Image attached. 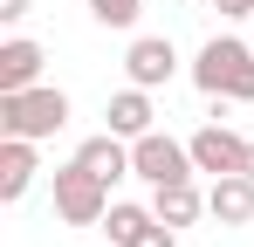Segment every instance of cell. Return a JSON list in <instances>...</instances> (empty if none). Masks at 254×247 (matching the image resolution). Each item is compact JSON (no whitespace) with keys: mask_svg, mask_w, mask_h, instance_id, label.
<instances>
[{"mask_svg":"<svg viewBox=\"0 0 254 247\" xmlns=\"http://www.w3.org/2000/svg\"><path fill=\"white\" fill-rule=\"evenodd\" d=\"M192 82L213 103H254V48L234 35H213L199 55H192Z\"/></svg>","mask_w":254,"mask_h":247,"instance_id":"cell-1","label":"cell"},{"mask_svg":"<svg viewBox=\"0 0 254 247\" xmlns=\"http://www.w3.org/2000/svg\"><path fill=\"white\" fill-rule=\"evenodd\" d=\"M62 124H69V96L62 89H42V82L35 89H0V130L7 137H35L42 144Z\"/></svg>","mask_w":254,"mask_h":247,"instance_id":"cell-2","label":"cell"},{"mask_svg":"<svg viewBox=\"0 0 254 247\" xmlns=\"http://www.w3.org/2000/svg\"><path fill=\"white\" fill-rule=\"evenodd\" d=\"M130 172H137L144 185H179V179H192L199 165H192V144H179L165 130H144V137L130 144Z\"/></svg>","mask_w":254,"mask_h":247,"instance_id":"cell-3","label":"cell"},{"mask_svg":"<svg viewBox=\"0 0 254 247\" xmlns=\"http://www.w3.org/2000/svg\"><path fill=\"white\" fill-rule=\"evenodd\" d=\"M55 213H62L69 227H96V220L110 213V185H103L89 165H62V172H55Z\"/></svg>","mask_w":254,"mask_h":247,"instance_id":"cell-4","label":"cell"},{"mask_svg":"<svg viewBox=\"0 0 254 247\" xmlns=\"http://www.w3.org/2000/svg\"><path fill=\"white\" fill-rule=\"evenodd\" d=\"M186 144H192V165H199V172H213V179L248 172V137H241V130H227V124H199Z\"/></svg>","mask_w":254,"mask_h":247,"instance_id":"cell-5","label":"cell"},{"mask_svg":"<svg viewBox=\"0 0 254 247\" xmlns=\"http://www.w3.org/2000/svg\"><path fill=\"white\" fill-rule=\"evenodd\" d=\"M124 76L137 82V89H158V82L179 76V48H172L165 35H137V41H130V55H124Z\"/></svg>","mask_w":254,"mask_h":247,"instance_id":"cell-6","label":"cell"},{"mask_svg":"<svg viewBox=\"0 0 254 247\" xmlns=\"http://www.w3.org/2000/svg\"><path fill=\"white\" fill-rule=\"evenodd\" d=\"M206 213L220 220V227H248V220H254V179H248V172H227V179H213Z\"/></svg>","mask_w":254,"mask_h":247,"instance_id":"cell-7","label":"cell"},{"mask_svg":"<svg viewBox=\"0 0 254 247\" xmlns=\"http://www.w3.org/2000/svg\"><path fill=\"white\" fill-rule=\"evenodd\" d=\"M35 137H7L0 144V199L14 206V199H28V185H35Z\"/></svg>","mask_w":254,"mask_h":247,"instance_id":"cell-8","label":"cell"},{"mask_svg":"<svg viewBox=\"0 0 254 247\" xmlns=\"http://www.w3.org/2000/svg\"><path fill=\"white\" fill-rule=\"evenodd\" d=\"M76 165H89L103 185H117L130 172V137H117V130H103V137H83V151H76Z\"/></svg>","mask_w":254,"mask_h":247,"instance_id":"cell-9","label":"cell"},{"mask_svg":"<svg viewBox=\"0 0 254 247\" xmlns=\"http://www.w3.org/2000/svg\"><path fill=\"white\" fill-rule=\"evenodd\" d=\"M35 82H42V41H0V89H35Z\"/></svg>","mask_w":254,"mask_h":247,"instance_id":"cell-10","label":"cell"},{"mask_svg":"<svg viewBox=\"0 0 254 247\" xmlns=\"http://www.w3.org/2000/svg\"><path fill=\"white\" fill-rule=\"evenodd\" d=\"M103 117H110V130H117V137H130V144H137V137L151 130V89H137V82H130V89H117V96L103 103Z\"/></svg>","mask_w":254,"mask_h":247,"instance_id":"cell-11","label":"cell"},{"mask_svg":"<svg viewBox=\"0 0 254 247\" xmlns=\"http://www.w3.org/2000/svg\"><path fill=\"white\" fill-rule=\"evenodd\" d=\"M151 213H158L165 227H192V220L206 213V192H199L192 179H179V185H151Z\"/></svg>","mask_w":254,"mask_h":247,"instance_id":"cell-12","label":"cell"},{"mask_svg":"<svg viewBox=\"0 0 254 247\" xmlns=\"http://www.w3.org/2000/svg\"><path fill=\"white\" fill-rule=\"evenodd\" d=\"M89 14H96L103 28H130V21L144 14V0H89Z\"/></svg>","mask_w":254,"mask_h":247,"instance_id":"cell-13","label":"cell"},{"mask_svg":"<svg viewBox=\"0 0 254 247\" xmlns=\"http://www.w3.org/2000/svg\"><path fill=\"white\" fill-rule=\"evenodd\" d=\"M0 21L14 28V21H28V0H0Z\"/></svg>","mask_w":254,"mask_h":247,"instance_id":"cell-14","label":"cell"},{"mask_svg":"<svg viewBox=\"0 0 254 247\" xmlns=\"http://www.w3.org/2000/svg\"><path fill=\"white\" fill-rule=\"evenodd\" d=\"M213 7H220V14H234V21H241V14H254V0H213Z\"/></svg>","mask_w":254,"mask_h":247,"instance_id":"cell-15","label":"cell"},{"mask_svg":"<svg viewBox=\"0 0 254 247\" xmlns=\"http://www.w3.org/2000/svg\"><path fill=\"white\" fill-rule=\"evenodd\" d=\"M248 179H254V137H248Z\"/></svg>","mask_w":254,"mask_h":247,"instance_id":"cell-16","label":"cell"},{"mask_svg":"<svg viewBox=\"0 0 254 247\" xmlns=\"http://www.w3.org/2000/svg\"><path fill=\"white\" fill-rule=\"evenodd\" d=\"M110 247H117V241H110Z\"/></svg>","mask_w":254,"mask_h":247,"instance_id":"cell-17","label":"cell"}]
</instances>
